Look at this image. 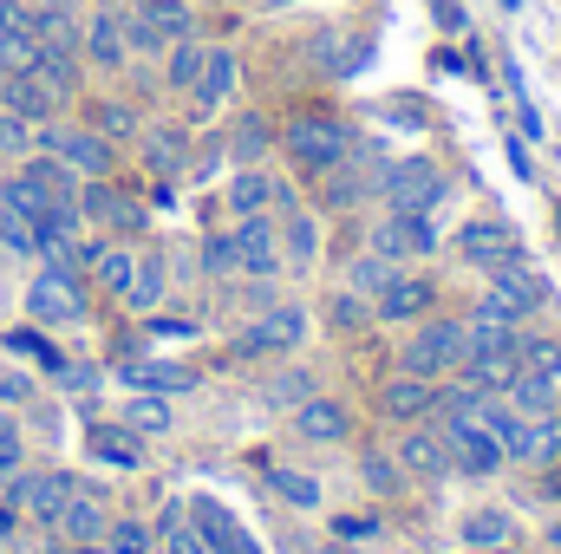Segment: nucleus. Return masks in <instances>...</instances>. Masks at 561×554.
I'll return each instance as SVG.
<instances>
[{"label": "nucleus", "instance_id": "1", "mask_svg": "<svg viewBox=\"0 0 561 554\" xmlns=\"http://www.w3.org/2000/svg\"><path fill=\"white\" fill-rule=\"evenodd\" d=\"M457 366H463V320L457 313H424V320H412V333L399 346V372L450 379Z\"/></svg>", "mask_w": 561, "mask_h": 554}, {"label": "nucleus", "instance_id": "2", "mask_svg": "<svg viewBox=\"0 0 561 554\" xmlns=\"http://www.w3.org/2000/svg\"><path fill=\"white\" fill-rule=\"evenodd\" d=\"M373 189H379L386 209H399V216H431V209L450 196V176H444L431 157H399V163H386V170L373 176Z\"/></svg>", "mask_w": 561, "mask_h": 554}, {"label": "nucleus", "instance_id": "3", "mask_svg": "<svg viewBox=\"0 0 561 554\" xmlns=\"http://www.w3.org/2000/svg\"><path fill=\"white\" fill-rule=\"evenodd\" d=\"M85 275L72 268V262H53L46 255V268L33 275V287H26V320L33 326H72V320H85Z\"/></svg>", "mask_w": 561, "mask_h": 554}, {"label": "nucleus", "instance_id": "4", "mask_svg": "<svg viewBox=\"0 0 561 554\" xmlns=\"http://www.w3.org/2000/svg\"><path fill=\"white\" fill-rule=\"evenodd\" d=\"M307 307H294V300H275V307H262L242 333H236V359H294L300 346H307Z\"/></svg>", "mask_w": 561, "mask_h": 554}, {"label": "nucleus", "instance_id": "5", "mask_svg": "<svg viewBox=\"0 0 561 554\" xmlns=\"http://www.w3.org/2000/svg\"><path fill=\"white\" fill-rule=\"evenodd\" d=\"M33 150L59 157L72 176H112V163H118V150H112L105 131H92V125H59V118L33 125Z\"/></svg>", "mask_w": 561, "mask_h": 554}, {"label": "nucleus", "instance_id": "6", "mask_svg": "<svg viewBox=\"0 0 561 554\" xmlns=\"http://www.w3.org/2000/svg\"><path fill=\"white\" fill-rule=\"evenodd\" d=\"M463 268H477V275H496V268H516L523 262V242H516V229L503 222V216H470L463 229H450V242H444Z\"/></svg>", "mask_w": 561, "mask_h": 554}, {"label": "nucleus", "instance_id": "7", "mask_svg": "<svg viewBox=\"0 0 561 554\" xmlns=\"http://www.w3.org/2000/svg\"><path fill=\"white\" fill-rule=\"evenodd\" d=\"M280 150H287V163H294L300 176H327L333 163H346L353 131H346L340 118H294V125L280 131Z\"/></svg>", "mask_w": 561, "mask_h": 554}, {"label": "nucleus", "instance_id": "8", "mask_svg": "<svg viewBox=\"0 0 561 554\" xmlns=\"http://www.w3.org/2000/svg\"><path fill=\"white\" fill-rule=\"evenodd\" d=\"M444 229H437V216H399V209H386L379 222H373V242L366 249H379L386 262H399V268H412V262H431V255H444Z\"/></svg>", "mask_w": 561, "mask_h": 554}, {"label": "nucleus", "instance_id": "9", "mask_svg": "<svg viewBox=\"0 0 561 554\" xmlns=\"http://www.w3.org/2000/svg\"><path fill=\"white\" fill-rule=\"evenodd\" d=\"M437 430H444V443H450V470H463V476H477V483L503 476L510 450L490 437V424H483V417H444Z\"/></svg>", "mask_w": 561, "mask_h": 554}, {"label": "nucleus", "instance_id": "10", "mask_svg": "<svg viewBox=\"0 0 561 554\" xmlns=\"http://www.w3.org/2000/svg\"><path fill=\"white\" fill-rule=\"evenodd\" d=\"M490 287H483V307H496L503 320H516V326H529L536 313H549V280L536 275L529 262H516V268H496V275H483Z\"/></svg>", "mask_w": 561, "mask_h": 554}, {"label": "nucleus", "instance_id": "11", "mask_svg": "<svg viewBox=\"0 0 561 554\" xmlns=\"http://www.w3.org/2000/svg\"><path fill=\"white\" fill-rule=\"evenodd\" d=\"M229 249H236V275H280V216H236L229 222Z\"/></svg>", "mask_w": 561, "mask_h": 554}, {"label": "nucleus", "instance_id": "12", "mask_svg": "<svg viewBox=\"0 0 561 554\" xmlns=\"http://www.w3.org/2000/svg\"><path fill=\"white\" fill-rule=\"evenodd\" d=\"M79 59L92 72H125L131 66V46H125V13L118 7H92L79 20Z\"/></svg>", "mask_w": 561, "mask_h": 554}, {"label": "nucleus", "instance_id": "13", "mask_svg": "<svg viewBox=\"0 0 561 554\" xmlns=\"http://www.w3.org/2000/svg\"><path fill=\"white\" fill-rule=\"evenodd\" d=\"M392 457H399L405 483H412V476H419V483H444V476H450V443H444V430H437L431 417H424V424H399Z\"/></svg>", "mask_w": 561, "mask_h": 554}, {"label": "nucleus", "instance_id": "14", "mask_svg": "<svg viewBox=\"0 0 561 554\" xmlns=\"http://www.w3.org/2000/svg\"><path fill=\"white\" fill-rule=\"evenodd\" d=\"M424 313H437V287L424 275H412V268H399V275L373 293V320L379 326H412Z\"/></svg>", "mask_w": 561, "mask_h": 554}, {"label": "nucleus", "instance_id": "15", "mask_svg": "<svg viewBox=\"0 0 561 554\" xmlns=\"http://www.w3.org/2000/svg\"><path fill=\"white\" fill-rule=\"evenodd\" d=\"M183 516H190V529L203 535V549H209V554H262V542H255V535H249V529L216 503V496H190V509H183Z\"/></svg>", "mask_w": 561, "mask_h": 554}, {"label": "nucleus", "instance_id": "16", "mask_svg": "<svg viewBox=\"0 0 561 554\" xmlns=\"http://www.w3.org/2000/svg\"><path fill=\"white\" fill-rule=\"evenodd\" d=\"M379 412L392 417V424H424V417H437V379L392 372V379L379 385Z\"/></svg>", "mask_w": 561, "mask_h": 554}, {"label": "nucleus", "instance_id": "17", "mask_svg": "<svg viewBox=\"0 0 561 554\" xmlns=\"http://www.w3.org/2000/svg\"><path fill=\"white\" fill-rule=\"evenodd\" d=\"M236 85H242V59H236L229 46H209V59H203V79H196V92H190V112H196V118L222 112V105L236 99Z\"/></svg>", "mask_w": 561, "mask_h": 554}, {"label": "nucleus", "instance_id": "18", "mask_svg": "<svg viewBox=\"0 0 561 554\" xmlns=\"http://www.w3.org/2000/svg\"><path fill=\"white\" fill-rule=\"evenodd\" d=\"M320 235H327L320 216H307L300 203L280 209V275H307V268L320 262Z\"/></svg>", "mask_w": 561, "mask_h": 554}, {"label": "nucleus", "instance_id": "19", "mask_svg": "<svg viewBox=\"0 0 561 554\" xmlns=\"http://www.w3.org/2000/svg\"><path fill=\"white\" fill-rule=\"evenodd\" d=\"M79 209H85V222H112L118 235H138L144 222V203H131V196H118L105 176H85V189H79Z\"/></svg>", "mask_w": 561, "mask_h": 554}, {"label": "nucleus", "instance_id": "20", "mask_svg": "<svg viewBox=\"0 0 561 554\" xmlns=\"http://www.w3.org/2000/svg\"><path fill=\"white\" fill-rule=\"evenodd\" d=\"M53 529L66 535V542H105V529H112V509H105V489H72L66 496V509L53 516Z\"/></svg>", "mask_w": 561, "mask_h": 554}, {"label": "nucleus", "instance_id": "21", "mask_svg": "<svg viewBox=\"0 0 561 554\" xmlns=\"http://www.w3.org/2000/svg\"><path fill=\"white\" fill-rule=\"evenodd\" d=\"M118 379L131 385V392H157V399H183V392H196L203 379H196V366H170V359H125L118 366Z\"/></svg>", "mask_w": 561, "mask_h": 554}, {"label": "nucleus", "instance_id": "22", "mask_svg": "<svg viewBox=\"0 0 561 554\" xmlns=\"http://www.w3.org/2000/svg\"><path fill=\"white\" fill-rule=\"evenodd\" d=\"M280 183L287 176H275V170H262V163H242L236 176H229V216H262V209H275L280 203Z\"/></svg>", "mask_w": 561, "mask_h": 554}, {"label": "nucleus", "instance_id": "23", "mask_svg": "<svg viewBox=\"0 0 561 554\" xmlns=\"http://www.w3.org/2000/svg\"><path fill=\"white\" fill-rule=\"evenodd\" d=\"M0 105H7V112H20L26 125H46V118H59V105H66V99H59V92H46L33 72H0Z\"/></svg>", "mask_w": 561, "mask_h": 554}, {"label": "nucleus", "instance_id": "24", "mask_svg": "<svg viewBox=\"0 0 561 554\" xmlns=\"http://www.w3.org/2000/svg\"><path fill=\"white\" fill-rule=\"evenodd\" d=\"M294 430H300L307 443H346V437H353V417H346L340 399H320V392H313V399L294 405Z\"/></svg>", "mask_w": 561, "mask_h": 554}, {"label": "nucleus", "instance_id": "25", "mask_svg": "<svg viewBox=\"0 0 561 554\" xmlns=\"http://www.w3.org/2000/svg\"><path fill=\"white\" fill-rule=\"evenodd\" d=\"M457 542L463 549H503V542H516V516L503 503H477L457 516Z\"/></svg>", "mask_w": 561, "mask_h": 554}, {"label": "nucleus", "instance_id": "26", "mask_svg": "<svg viewBox=\"0 0 561 554\" xmlns=\"http://www.w3.org/2000/svg\"><path fill=\"white\" fill-rule=\"evenodd\" d=\"M85 450H92L105 470H138L144 463V437L131 424H92V430H85Z\"/></svg>", "mask_w": 561, "mask_h": 554}, {"label": "nucleus", "instance_id": "27", "mask_svg": "<svg viewBox=\"0 0 561 554\" xmlns=\"http://www.w3.org/2000/svg\"><path fill=\"white\" fill-rule=\"evenodd\" d=\"M203 59H209V39L203 33H183V39H170V53H163V92H196V79H203Z\"/></svg>", "mask_w": 561, "mask_h": 554}, {"label": "nucleus", "instance_id": "28", "mask_svg": "<svg viewBox=\"0 0 561 554\" xmlns=\"http://www.w3.org/2000/svg\"><path fill=\"white\" fill-rule=\"evenodd\" d=\"M26 72H33V79H39L46 92L72 99V92H79V79H85V59H79V46H39Z\"/></svg>", "mask_w": 561, "mask_h": 554}, {"label": "nucleus", "instance_id": "29", "mask_svg": "<svg viewBox=\"0 0 561 554\" xmlns=\"http://www.w3.org/2000/svg\"><path fill=\"white\" fill-rule=\"evenodd\" d=\"M496 399H503V405H516L523 417H549V412H556V379H549V372H536V366H516V372H510V385H503Z\"/></svg>", "mask_w": 561, "mask_h": 554}, {"label": "nucleus", "instance_id": "30", "mask_svg": "<svg viewBox=\"0 0 561 554\" xmlns=\"http://www.w3.org/2000/svg\"><path fill=\"white\" fill-rule=\"evenodd\" d=\"M275 143H280V131L262 118V112H249V118H236V131H229L222 150H229V163L242 170V163H268V150H275Z\"/></svg>", "mask_w": 561, "mask_h": 554}, {"label": "nucleus", "instance_id": "31", "mask_svg": "<svg viewBox=\"0 0 561 554\" xmlns=\"http://www.w3.org/2000/svg\"><path fill=\"white\" fill-rule=\"evenodd\" d=\"M144 163H150L157 176H176V170L190 163V138H183L176 125H150V131H144Z\"/></svg>", "mask_w": 561, "mask_h": 554}, {"label": "nucleus", "instance_id": "32", "mask_svg": "<svg viewBox=\"0 0 561 554\" xmlns=\"http://www.w3.org/2000/svg\"><path fill=\"white\" fill-rule=\"evenodd\" d=\"M516 463H529V470H556L561 463V417H529V437H523V450H516Z\"/></svg>", "mask_w": 561, "mask_h": 554}, {"label": "nucleus", "instance_id": "33", "mask_svg": "<svg viewBox=\"0 0 561 554\" xmlns=\"http://www.w3.org/2000/svg\"><path fill=\"white\" fill-rule=\"evenodd\" d=\"M327 326H333L340 339H353L359 326H373V300L353 293V287H333V293H327Z\"/></svg>", "mask_w": 561, "mask_h": 554}, {"label": "nucleus", "instance_id": "34", "mask_svg": "<svg viewBox=\"0 0 561 554\" xmlns=\"http://www.w3.org/2000/svg\"><path fill=\"white\" fill-rule=\"evenodd\" d=\"M516 366H536L561 379V333H536V326H516Z\"/></svg>", "mask_w": 561, "mask_h": 554}, {"label": "nucleus", "instance_id": "35", "mask_svg": "<svg viewBox=\"0 0 561 554\" xmlns=\"http://www.w3.org/2000/svg\"><path fill=\"white\" fill-rule=\"evenodd\" d=\"M392 275H399V262H386L379 249H359V255L346 262V287H353V293H366V300H373Z\"/></svg>", "mask_w": 561, "mask_h": 554}, {"label": "nucleus", "instance_id": "36", "mask_svg": "<svg viewBox=\"0 0 561 554\" xmlns=\"http://www.w3.org/2000/svg\"><path fill=\"white\" fill-rule=\"evenodd\" d=\"M144 20L163 33V39H183V33H196V13H190V0H131Z\"/></svg>", "mask_w": 561, "mask_h": 554}, {"label": "nucleus", "instance_id": "37", "mask_svg": "<svg viewBox=\"0 0 561 554\" xmlns=\"http://www.w3.org/2000/svg\"><path fill=\"white\" fill-rule=\"evenodd\" d=\"M359 476H366L373 496H399V489H405V470H399L392 450H359Z\"/></svg>", "mask_w": 561, "mask_h": 554}, {"label": "nucleus", "instance_id": "38", "mask_svg": "<svg viewBox=\"0 0 561 554\" xmlns=\"http://www.w3.org/2000/svg\"><path fill=\"white\" fill-rule=\"evenodd\" d=\"M131 275H138V255H131V249H112V242H105V255L92 262V280H99L105 293H118V300H125V293H131Z\"/></svg>", "mask_w": 561, "mask_h": 554}, {"label": "nucleus", "instance_id": "39", "mask_svg": "<svg viewBox=\"0 0 561 554\" xmlns=\"http://www.w3.org/2000/svg\"><path fill=\"white\" fill-rule=\"evenodd\" d=\"M125 307H131V313H157V307H163V262H157V255H144V262H138Z\"/></svg>", "mask_w": 561, "mask_h": 554}, {"label": "nucleus", "instance_id": "40", "mask_svg": "<svg viewBox=\"0 0 561 554\" xmlns=\"http://www.w3.org/2000/svg\"><path fill=\"white\" fill-rule=\"evenodd\" d=\"M7 353H13V359L26 353V359H39L46 372H59V366H66V353H59V346H53L39 326H13V333H7Z\"/></svg>", "mask_w": 561, "mask_h": 554}, {"label": "nucleus", "instance_id": "41", "mask_svg": "<svg viewBox=\"0 0 561 554\" xmlns=\"http://www.w3.org/2000/svg\"><path fill=\"white\" fill-rule=\"evenodd\" d=\"M268 489H275L287 509H313V503H320V483H313L307 470H268Z\"/></svg>", "mask_w": 561, "mask_h": 554}, {"label": "nucleus", "instance_id": "42", "mask_svg": "<svg viewBox=\"0 0 561 554\" xmlns=\"http://www.w3.org/2000/svg\"><path fill=\"white\" fill-rule=\"evenodd\" d=\"M150 549H157V535H150V522H138V516H118L105 529V554H150Z\"/></svg>", "mask_w": 561, "mask_h": 554}, {"label": "nucleus", "instance_id": "43", "mask_svg": "<svg viewBox=\"0 0 561 554\" xmlns=\"http://www.w3.org/2000/svg\"><path fill=\"white\" fill-rule=\"evenodd\" d=\"M26 150H33V125H26L20 112H7V105H0V163H20Z\"/></svg>", "mask_w": 561, "mask_h": 554}, {"label": "nucleus", "instance_id": "44", "mask_svg": "<svg viewBox=\"0 0 561 554\" xmlns=\"http://www.w3.org/2000/svg\"><path fill=\"white\" fill-rule=\"evenodd\" d=\"M125 424H131V430H170V405H163V399H157V392H138V399H131V405H125Z\"/></svg>", "mask_w": 561, "mask_h": 554}, {"label": "nucleus", "instance_id": "45", "mask_svg": "<svg viewBox=\"0 0 561 554\" xmlns=\"http://www.w3.org/2000/svg\"><path fill=\"white\" fill-rule=\"evenodd\" d=\"M300 399H313V379H307L300 366H287V372H280L275 385H268V405H275V412H294Z\"/></svg>", "mask_w": 561, "mask_h": 554}, {"label": "nucleus", "instance_id": "46", "mask_svg": "<svg viewBox=\"0 0 561 554\" xmlns=\"http://www.w3.org/2000/svg\"><path fill=\"white\" fill-rule=\"evenodd\" d=\"M92 131H105V138H138V112H131V105H99V112H92Z\"/></svg>", "mask_w": 561, "mask_h": 554}, {"label": "nucleus", "instance_id": "47", "mask_svg": "<svg viewBox=\"0 0 561 554\" xmlns=\"http://www.w3.org/2000/svg\"><path fill=\"white\" fill-rule=\"evenodd\" d=\"M203 275H236V249H229V235H203Z\"/></svg>", "mask_w": 561, "mask_h": 554}, {"label": "nucleus", "instance_id": "48", "mask_svg": "<svg viewBox=\"0 0 561 554\" xmlns=\"http://www.w3.org/2000/svg\"><path fill=\"white\" fill-rule=\"evenodd\" d=\"M163 554H209V549H203V535H196V529H190V516H183V522H170V529H163Z\"/></svg>", "mask_w": 561, "mask_h": 554}, {"label": "nucleus", "instance_id": "49", "mask_svg": "<svg viewBox=\"0 0 561 554\" xmlns=\"http://www.w3.org/2000/svg\"><path fill=\"white\" fill-rule=\"evenodd\" d=\"M20 470V424L0 412V476H13Z\"/></svg>", "mask_w": 561, "mask_h": 554}, {"label": "nucleus", "instance_id": "50", "mask_svg": "<svg viewBox=\"0 0 561 554\" xmlns=\"http://www.w3.org/2000/svg\"><path fill=\"white\" fill-rule=\"evenodd\" d=\"M373 529H379L373 516H340V522H333V535H340V542H366Z\"/></svg>", "mask_w": 561, "mask_h": 554}, {"label": "nucleus", "instance_id": "51", "mask_svg": "<svg viewBox=\"0 0 561 554\" xmlns=\"http://www.w3.org/2000/svg\"><path fill=\"white\" fill-rule=\"evenodd\" d=\"M59 379H66V392H92L99 385V366H59Z\"/></svg>", "mask_w": 561, "mask_h": 554}, {"label": "nucleus", "instance_id": "52", "mask_svg": "<svg viewBox=\"0 0 561 554\" xmlns=\"http://www.w3.org/2000/svg\"><path fill=\"white\" fill-rule=\"evenodd\" d=\"M33 399V379H13V372H0V405H26Z\"/></svg>", "mask_w": 561, "mask_h": 554}, {"label": "nucleus", "instance_id": "53", "mask_svg": "<svg viewBox=\"0 0 561 554\" xmlns=\"http://www.w3.org/2000/svg\"><path fill=\"white\" fill-rule=\"evenodd\" d=\"M26 7H46V13H79V0H26Z\"/></svg>", "mask_w": 561, "mask_h": 554}, {"label": "nucleus", "instance_id": "54", "mask_svg": "<svg viewBox=\"0 0 561 554\" xmlns=\"http://www.w3.org/2000/svg\"><path fill=\"white\" fill-rule=\"evenodd\" d=\"M470 554H523L516 542H503V549H470Z\"/></svg>", "mask_w": 561, "mask_h": 554}, {"label": "nucleus", "instance_id": "55", "mask_svg": "<svg viewBox=\"0 0 561 554\" xmlns=\"http://www.w3.org/2000/svg\"><path fill=\"white\" fill-rule=\"evenodd\" d=\"M313 554H346V542H327V549H313Z\"/></svg>", "mask_w": 561, "mask_h": 554}, {"label": "nucleus", "instance_id": "56", "mask_svg": "<svg viewBox=\"0 0 561 554\" xmlns=\"http://www.w3.org/2000/svg\"><path fill=\"white\" fill-rule=\"evenodd\" d=\"M255 7H300V0H255Z\"/></svg>", "mask_w": 561, "mask_h": 554}, {"label": "nucleus", "instance_id": "57", "mask_svg": "<svg viewBox=\"0 0 561 554\" xmlns=\"http://www.w3.org/2000/svg\"><path fill=\"white\" fill-rule=\"evenodd\" d=\"M549 542H561V516H556V522H549Z\"/></svg>", "mask_w": 561, "mask_h": 554}, {"label": "nucleus", "instance_id": "58", "mask_svg": "<svg viewBox=\"0 0 561 554\" xmlns=\"http://www.w3.org/2000/svg\"><path fill=\"white\" fill-rule=\"evenodd\" d=\"M503 7H523V0H503Z\"/></svg>", "mask_w": 561, "mask_h": 554}, {"label": "nucleus", "instance_id": "59", "mask_svg": "<svg viewBox=\"0 0 561 554\" xmlns=\"http://www.w3.org/2000/svg\"><path fill=\"white\" fill-rule=\"evenodd\" d=\"M0 222H7V209H0Z\"/></svg>", "mask_w": 561, "mask_h": 554}]
</instances>
